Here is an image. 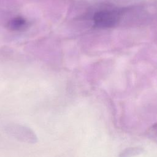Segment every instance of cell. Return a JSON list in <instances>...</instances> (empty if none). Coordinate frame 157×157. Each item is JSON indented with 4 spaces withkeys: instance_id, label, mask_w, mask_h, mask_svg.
<instances>
[{
    "instance_id": "1",
    "label": "cell",
    "mask_w": 157,
    "mask_h": 157,
    "mask_svg": "<svg viewBox=\"0 0 157 157\" xmlns=\"http://www.w3.org/2000/svg\"><path fill=\"white\" fill-rule=\"evenodd\" d=\"M120 11L117 9H103L96 12L93 16L95 26L108 28L115 26L120 18Z\"/></svg>"
},
{
    "instance_id": "2",
    "label": "cell",
    "mask_w": 157,
    "mask_h": 157,
    "mask_svg": "<svg viewBox=\"0 0 157 157\" xmlns=\"http://www.w3.org/2000/svg\"><path fill=\"white\" fill-rule=\"evenodd\" d=\"M7 131L17 139L27 142L36 141V136L28 128L20 125H11L7 128Z\"/></svg>"
},
{
    "instance_id": "3",
    "label": "cell",
    "mask_w": 157,
    "mask_h": 157,
    "mask_svg": "<svg viewBox=\"0 0 157 157\" xmlns=\"http://www.w3.org/2000/svg\"><path fill=\"white\" fill-rule=\"evenodd\" d=\"M144 152V149L141 147H129L123 150L119 155L118 157H133L139 155Z\"/></svg>"
},
{
    "instance_id": "4",
    "label": "cell",
    "mask_w": 157,
    "mask_h": 157,
    "mask_svg": "<svg viewBox=\"0 0 157 157\" xmlns=\"http://www.w3.org/2000/svg\"><path fill=\"white\" fill-rule=\"evenodd\" d=\"M26 26V21L21 18L17 17L11 20L9 23V27L13 30L22 29Z\"/></svg>"
}]
</instances>
